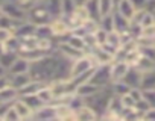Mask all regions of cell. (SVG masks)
<instances>
[{"instance_id": "1", "label": "cell", "mask_w": 155, "mask_h": 121, "mask_svg": "<svg viewBox=\"0 0 155 121\" xmlns=\"http://www.w3.org/2000/svg\"><path fill=\"white\" fill-rule=\"evenodd\" d=\"M113 95H114V92H113V88H111V85H110V86L101 88V89H99L97 92H94L93 95L84 98V103L88 104V106L99 115V119H101V116L105 113V110H107V107H108L110 100H111Z\"/></svg>"}, {"instance_id": "2", "label": "cell", "mask_w": 155, "mask_h": 121, "mask_svg": "<svg viewBox=\"0 0 155 121\" xmlns=\"http://www.w3.org/2000/svg\"><path fill=\"white\" fill-rule=\"evenodd\" d=\"M96 60L93 57V54L90 51L81 54L79 57H76L71 60V65H70V79H76L88 71H91L96 67Z\"/></svg>"}, {"instance_id": "3", "label": "cell", "mask_w": 155, "mask_h": 121, "mask_svg": "<svg viewBox=\"0 0 155 121\" xmlns=\"http://www.w3.org/2000/svg\"><path fill=\"white\" fill-rule=\"evenodd\" d=\"M26 20L31 21V23L35 24V26H41V24H49V23H52L53 17H52V14L47 11V8H46L41 2H38V3H35L31 9L26 11Z\"/></svg>"}, {"instance_id": "4", "label": "cell", "mask_w": 155, "mask_h": 121, "mask_svg": "<svg viewBox=\"0 0 155 121\" xmlns=\"http://www.w3.org/2000/svg\"><path fill=\"white\" fill-rule=\"evenodd\" d=\"M90 82L96 83V85L101 86V88L110 86V85L113 83V80H111V64L96 65V67H94V71H93V74H91Z\"/></svg>"}, {"instance_id": "5", "label": "cell", "mask_w": 155, "mask_h": 121, "mask_svg": "<svg viewBox=\"0 0 155 121\" xmlns=\"http://www.w3.org/2000/svg\"><path fill=\"white\" fill-rule=\"evenodd\" d=\"M0 12L5 14L6 17L15 20V21H25L26 20V11L23 8H20L18 5H15L11 0H2L0 3Z\"/></svg>"}, {"instance_id": "6", "label": "cell", "mask_w": 155, "mask_h": 121, "mask_svg": "<svg viewBox=\"0 0 155 121\" xmlns=\"http://www.w3.org/2000/svg\"><path fill=\"white\" fill-rule=\"evenodd\" d=\"M67 20V24L70 27V30H78L79 27H82V24L85 21L90 20V15H88V11L85 9V6H78L74 9L73 14H70L68 17H64Z\"/></svg>"}, {"instance_id": "7", "label": "cell", "mask_w": 155, "mask_h": 121, "mask_svg": "<svg viewBox=\"0 0 155 121\" xmlns=\"http://www.w3.org/2000/svg\"><path fill=\"white\" fill-rule=\"evenodd\" d=\"M50 29H52V33H53L55 39H61V38L67 36L71 32L70 27H68V24H67V20L64 17H58V18L52 20Z\"/></svg>"}, {"instance_id": "8", "label": "cell", "mask_w": 155, "mask_h": 121, "mask_svg": "<svg viewBox=\"0 0 155 121\" xmlns=\"http://www.w3.org/2000/svg\"><path fill=\"white\" fill-rule=\"evenodd\" d=\"M32 119H41V121L56 119V107H55V104H53V103L43 104L40 109L34 110V113H32Z\"/></svg>"}, {"instance_id": "9", "label": "cell", "mask_w": 155, "mask_h": 121, "mask_svg": "<svg viewBox=\"0 0 155 121\" xmlns=\"http://www.w3.org/2000/svg\"><path fill=\"white\" fill-rule=\"evenodd\" d=\"M131 68V65L123 59H116L111 64V80L113 82H119L125 77V74L128 73V70Z\"/></svg>"}, {"instance_id": "10", "label": "cell", "mask_w": 155, "mask_h": 121, "mask_svg": "<svg viewBox=\"0 0 155 121\" xmlns=\"http://www.w3.org/2000/svg\"><path fill=\"white\" fill-rule=\"evenodd\" d=\"M90 53L93 54V57H94V60H96L97 65H102V64H113L114 60H116V56H114L113 53L107 51L105 48H102V47H99V45L93 47V48L90 50Z\"/></svg>"}, {"instance_id": "11", "label": "cell", "mask_w": 155, "mask_h": 121, "mask_svg": "<svg viewBox=\"0 0 155 121\" xmlns=\"http://www.w3.org/2000/svg\"><path fill=\"white\" fill-rule=\"evenodd\" d=\"M74 119L76 121H94L99 119V115L88 106V104H82L74 110Z\"/></svg>"}, {"instance_id": "12", "label": "cell", "mask_w": 155, "mask_h": 121, "mask_svg": "<svg viewBox=\"0 0 155 121\" xmlns=\"http://www.w3.org/2000/svg\"><path fill=\"white\" fill-rule=\"evenodd\" d=\"M120 15L126 17L128 20H132L134 14L137 12V9L134 8V5L131 3V0H117L116 2V9Z\"/></svg>"}, {"instance_id": "13", "label": "cell", "mask_w": 155, "mask_h": 121, "mask_svg": "<svg viewBox=\"0 0 155 121\" xmlns=\"http://www.w3.org/2000/svg\"><path fill=\"white\" fill-rule=\"evenodd\" d=\"M122 80H123L129 88H140V83H141V71L137 70L135 67H131Z\"/></svg>"}, {"instance_id": "14", "label": "cell", "mask_w": 155, "mask_h": 121, "mask_svg": "<svg viewBox=\"0 0 155 121\" xmlns=\"http://www.w3.org/2000/svg\"><path fill=\"white\" fill-rule=\"evenodd\" d=\"M56 107V119L67 121V119H74V109L70 107L68 103H53Z\"/></svg>"}, {"instance_id": "15", "label": "cell", "mask_w": 155, "mask_h": 121, "mask_svg": "<svg viewBox=\"0 0 155 121\" xmlns=\"http://www.w3.org/2000/svg\"><path fill=\"white\" fill-rule=\"evenodd\" d=\"M8 77H9V85H11V86H14L17 91H20L23 86H26V85L32 80V77H31V74H29V73L8 74Z\"/></svg>"}, {"instance_id": "16", "label": "cell", "mask_w": 155, "mask_h": 121, "mask_svg": "<svg viewBox=\"0 0 155 121\" xmlns=\"http://www.w3.org/2000/svg\"><path fill=\"white\" fill-rule=\"evenodd\" d=\"M99 89H101V86H97L96 83H93V82L88 80V82H84V83H81V85H78L74 94H78V95L82 97V98H87V97L93 95L94 92H97Z\"/></svg>"}, {"instance_id": "17", "label": "cell", "mask_w": 155, "mask_h": 121, "mask_svg": "<svg viewBox=\"0 0 155 121\" xmlns=\"http://www.w3.org/2000/svg\"><path fill=\"white\" fill-rule=\"evenodd\" d=\"M113 18H114V30L119 33H128L129 32V24L131 20H128L126 17L120 15L117 11L113 12Z\"/></svg>"}, {"instance_id": "18", "label": "cell", "mask_w": 155, "mask_h": 121, "mask_svg": "<svg viewBox=\"0 0 155 121\" xmlns=\"http://www.w3.org/2000/svg\"><path fill=\"white\" fill-rule=\"evenodd\" d=\"M12 106L15 107V110H17V113H18V116H20V119H32V113H34V110L18 97L17 100H14L12 101Z\"/></svg>"}, {"instance_id": "19", "label": "cell", "mask_w": 155, "mask_h": 121, "mask_svg": "<svg viewBox=\"0 0 155 121\" xmlns=\"http://www.w3.org/2000/svg\"><path fill=\"white\" fill-rule=\"evenodd\" d=\"M29 67H31V62L29 60H26L25 57L18 56L14 64L9 67L8 70V74H18V73H29Z\"/></svg>"}, {"instance_id": "20", "label": "cell", "mask_w": 155, "mask_h": 121, "mask_svg": "<svg viewBox=\"0 0 155 121\" xmlns=\"http://www.w3.org/2000/svg\"><path fill=\"white\" fill-rule=\"evenodd\" d=\"M35 24H32L31 21L25 20L21 21L15 29H14V35L18 36V38H25V36H31V35H35Z\"/></svg>"}, {"instance_id": "21", "label": "cell", "mask_w": 155, "mask_h": 121, "mask_svg": "<svg viewBox=\"0 0 155 121\" xmlns=\"http://www.w3.org/2000/svg\"><path fill=\"white\" fill-rule=\"evenodd\" d=\"M17 98H18V91L14 86L8 85L3 89H0V104L2 103H12Z\"/></svg>"}, {"instance_id": "22", "label": "cell", "mask_w": 155, "mask_h": 121, "mask_svg": "<svg viewBox=\"0 0 155 121\" xmlns=\"http://www.w3.org/2000/svg\"><path fill=\"white\" fill-rule=\"evenodd\" d=\"M40 2L47 8V11L52 14L53 20L58 17H62V11H61V0H40Z\"/></svg>"}, {"instance_id": "23", "label": "cell", "mask_w": 155, "mask_h": 121, "mask_svg": "<svg viewBox=\"0 0 155 121\" xmlns=\"http://www.w3.org/2000/svg\"><path fill=\"white\" fill-rule=\"evenodd\" d=\"M44 85H47V83H44V82H38V80H31L26 86H23L20 91H18V97H21V95H31V94H37Z\"/></svg>"}, {"instance_id": "24", "label": "cell", "mask_w": 155, "mask_h": 121, "mask_svg": "<svg viewBox=\"0 0 155 121\" xmlns=\"http://www.w3.org/2000/svg\"><path fill=\"white\" fill-rule=\"evenodd\" d=\"M140 88H141V89L155 88V68L141 73V83H140Z\"/></svg>"}, {"instance_id": "25", "label": "cell", "mask_w": 155, "mask_h": 121, "mask_svg": "<svg viewBox=\"0 0 155 121\" xmlns=\"http://www.w3.org/2000/svg\"><path fill=\"white\" fill-rule=\"evenodd\" d=\"M132 67H135V68L140 70L141 73L155 68V67H153V62H152V56H149V54H146V53H143V54L140 56V59L137 60L135 65H132Z\"/></svg>"}, {"instance_id": "26", "label": "cell", "mask_w": 155, "mask_h": 121, "mask_svg": "<svg viewBox=\"0 0 155 121\" xmlns=\"http://www.w3.org/2000/svg\"><path fill=\"white\" fill-rule=\"evenodd\" d=\"M84 6H85V9L88 11V15H90V18L99 23V20H101L99 0H87V3H85Z\"/></svg>"}, {"instance_id": "27", "label": "cell", "mask_w": 155, "mask_h": 121, "mask_svg": "<svg viewBox=\"0 0 155 121\" xmlns=\"http://www.w3.org/2000/svg\"><path fill=\"white\" fill-rule=\"evenodd\" d=\"M18 57V53H14V51H8L5 50L2 54H0V64H2V67L8 71L9 67L14 64V60Z\"/></svg>"}, {"instance_id": "28", "label": "cell", "mask_w": 155, "mask_h": 121, "mask_svg": "<svg viewBox=\"0 0 155 121\" xmlns=\"http://www.w3.org/2000/svg\"><path fill=\"white\" fill-rule=\"evenodd\" d=\"M20 98H21V100H23V101H25V103H26V104H28V106H29L32 110H37V109H40V107L44 104V103L41 101V98H40L37 94H31V95H21Z\"/></svg>"}, {"instance_id": "29", "label": "cell", "mask_w": 155, "mask_h": 121, "mask_svg": "<svg viewBox=\"0 0 155 121\" xmlns=\"http://www.w3.org/2000/svg\"><path fill=\"white\" fill-rule=\"evenodd\" d=\"M37 95L41 98V101H43L44 104L53 103V92H52V88H50V85H49V83H47V85H44V86L37 92Z\"/></svg>"}, {"instance_id": "30", "label": "cell", "mask_w": 155, "mask_h": 121, "mask_svg": "<svg viewBox=\"0 0 155 121\" xmlns=\"http://www.w3.org/2000/svg\"><path fill=\"white\" fill-rule=\"evenodd\" d=\"M99 27H102V29L107 30V32H113V30H114V18H113V14L102 15L101 20H99Z\"/></svg>"}, {"instance_id": "31", "label": "cell", "mask_w": 155, "mask_h": 121, "mask_svg": "<svg viewBox=\"0 0 155 121\" xmlns=\"http://www.w3.org/2000/svg\"><path fill=\"white\" fill-rule=\"evenodd\" d=\"M111 88H113V92L116 94V95H119V97H122V95H126L128 92H129V86L123 82V80H119V82H113L111 83Z\"/></svg>"}, {"instance_id": "32", "label": "cell", "mask_w": 155, "mask_h": 121, "mask_svg": "<svg viewBox=\"0 0 155 121\" xmlns=\"http://www.w3.org/2000/svg\"><path fill=\"white\" fill-rule=\"evenodd\" d=\"M35 35L40 36V38H50V39H55V36H53V33H52V29H50V23H49V24L37 26V27H35Z\"/></svg>"}, {"instance_id": "33", "label": "cell", "mask_w": 155, "mask_h": 121, "mask_svg": "<svg viewBox=\"0 0 155 121\" xmlns=\"http://www.w3.org/2000/svg\"><path fill=\"white\" fill-rule=\"evenodd\" d=\"M78 8V5L74 3V0H61V11H62V17H68L70 14L74 12V9Z\"/></svg>"}, {"instance_id": "34", "label": "cell", "mask_w": 155, "mask_h": 121, "mask_svg": "<svg viewBox=\"0 0 155 121\" xmlns=\"http://www.w3.org/2000/svg\"><path fill=\"white\" fill-rule=\"evenodd\" d=\"M3 47H5V50H8V51L18 53V50H20V38L15 36V35H12V36L3 44Z\"/></svg>"}, {"instance_id": "35", "label": "cell", "mask_w": 155, "mask_h": 121, "mask_svg": "<svg viewBox=\"0 0 155 121\" xmlns=\"http://www.w3.org/2000/svg\"><path fill=\"white\" fill-rule=\"evenodd\" d=\"M20 23H21V21H15V20H12V18H9V17H6L5 14L0 12V27H5V29L14 30Z\"/></svg>"}, {"instance_id": "36", "label": "cell", "mask_w": 155, "mask_h": 121, "mask_svg": "<svg viewBox=\"0 0 155 121\" xmlns=\"http://www.w3.org/2000/svg\"><path fill=\"white\" fill-rule=\"evenodd\" d=\"M108 33L107 30H104L102 27H97L96 32H94V39H96V45H104L108 39Z\"/></svg>"}, {"instance_id": "37", "label": "cell", "mask_w": 155, "mask_h": 121, "mask_svg": "<svg viewBox=\"0 0 155 121\" xmlns=\"http://www.w3.org/2000/svg\"><path fill=\"white\" fill-rule=\"evenodd\" d=\"M18 119H20V116H18L15 107H14L12 103H11V106L8 107V110H6V113H5V116H3V121H18Z\"/></svg>"}, {"instance_id": "38", "label": "cell", "mask_w": 155, "mask_h": 121, "mask_svg": "<svg viewBox=\"0 0 155 121\" xmlns=\"http://www.w3.org/2000/svg\"><path fill=\"white\" fill-rule=\"evenodd\" d=\"M11 2H14L15 5H18L20 8H23L25 11H28V9H31L35 3H38L40 0H11Z\"/></svg>"}, {"instance_id": "39", "label": "cell", "mask_w": 155, "mask_h": 121, "mask_svg": "<svg viewBox=\"0 0 155 121\" xmlns=\"http://www.w3.org/2000/svg\"><path fill=\"white\" fill-rule=\"evenodd\" d=\"M12 35H14V30L5 29V27H0V44H5Z\"/></svg>"}, {"instance_id": "40", "label": "cell", "mask_w": 155, "mask_h": 121, "mask_svg": "<svg viewBox=\"0 0 155 121\" xmlns=\"http://www.w3.org/2000/svg\"><path fill=\"white\" fill-rule=\"evenodd\" d=\"M141 119H144V121H155V106L147 107V109L143 112Z\"/></svg>"}, {"instance_id": "41", "label": "cell", "mask_w": 155, "mask_h": 121, "mask_svg": "<svg viewBox=\"0 0 155 121\" xmlns=\"http://www.w3.org/2000/svg\"><path fill=\"white\" fill-rule=\"evenodd\" d=\"M147 2H149V0H131V3L134 5V8H135L137 11H138V9H146Z\"/></svg>"}, {"instance_id": "42", "label": "cell", "mask_w": 155, "mask_h": 121, "mask_svg": "<svg viewBox=\"0 0 155 121\" xmlns=\"http://www.w3.org/2000/svg\"><path fill=\"white\" fill-rule=\"evenodd\" d=\"M8 85H9V77H8V74L0 76V89H3V88L8 86Z\"/></svg>"}, {"instance_id": "43", "label": "cell", "mask_w": 155, "mask_h": 121, "mask_svg": "<svg viewBox=\"0 0 155 121\" xmlns=\"http://www.w3.org/2000/svg\"><path fill=\"white\" fill-rule=\"evenodd\" d=\"M146 9H147L149 12H152V14H153V17H155V0H149Z\"/></svg>"}, {"instance_id": "44", "label": "cell", "mask_w": 155, "mask_h": 121, "mask_svg": "<svg viewBox=\"0 0 155 121\" xmlns=\"http://www.w3.org/2000/svg\"><path fill=\"white\" fill-rule=\"evenodd\" d=\"M74 3H76L78 6H84V5L87 3V0H74Z\"/></svg>"}, {"instance_id": "45", "label": "cell", "mask_w": 155, "mask_h": 121, "mask_svg": "<svg viewBox=\"0 0 155 121\" xmlns=\"http://www.w3.org/2000/svg\"><path fill=\"white\" fill-rule=\"evenodd\" d=\"M5 74H8V71L2 67V64H0V76H5Z\"/></svg>"}, {"instance_id": "46", "label": "cell", "mask_w": 155, "mask_h": 121, "mask_svg": "<svg viewBox=\"0 0 155 121\" xmlns=\"http://www.w3.org/2000/svg\"><path fill=\"white\" fill-rule=\"evenodd\" d=\"M5 51V47H3V44H0V54H2Z\"/></svg>"}, {"instance_id": "47", "label": "cell", "mask_w": 155, "mask_h": 121, "mask_svg": "<svg viewBox=\"0 0 155 121\" xmlns=\"http://www.w3.org/2000/svg\"><path fill=\"white\" fill-rule=\"evenodd\" d=\"M152 62H153V67H155V53L152 54Z\"/></svg>"}, {"instance_id": "48", "label": "cell", "mask_w": 155, "mask_h": 121, "mask_svg": "<svg viewBox=\"0 0 155 121\" xmlns=\"http://www.w3.org/2000/svg\"><path fill=\"white\" fill-rule=\"evenodd\" d=\"M152 106H155V101H153V104H152Z\"/></svg>"}, {"instance_id": "49", "label": "cell", "mask_w": 155, "mask_h": 121, "mask_svg": "<svg viewBox=\"0 0 155 121\" xmlns=\"http://www.w3.org/2000/svg\"><path fill=\"white\" fill-rule=\"evenodd\" d=\"M0 3H2V0H0Z\"/></svg>"}]
</instances>
